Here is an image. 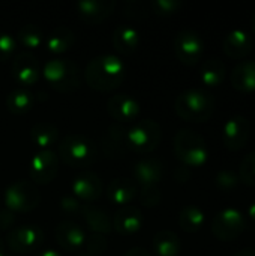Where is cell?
Segmentation results:
<instances>
[{
	"label": "cell",
	"mask_w": 255,
	"mask_h": 256,
	"mask_svg": "<svg viewBox=\"0 0 255 256\" xmlns=\"http://www.w3.org/2000/svg\"><path fill=\"white\" fill-rule=\"evenodd\" d=\"M59 159L69 168L83 170L98 158V147L93 140L81 134H69L59 144Z\"/></svg>",
	"instance_id": "cell-3"
},
{
	"label": "cell",
	"mask_w": 255,
	"mask_h": 256,
	"mask_svg": "<svg viewBox=\"0 0 255 256\" xmlns=\"http://www.w3.org/2000/svg\"><path fill=\"white\" fill-rule=\"evenodd\" d=\"M174 177H176V180H177V182H186V180H189L191 172H189V170H188L186 166H183V165H182V166L176 171Z\"/></svg>",
	"instance_id": "cell-42"
},
{
	"label": "cell",
	"mask_w": 255,
	"mask_h": 256,
	"mask_svg": "<svg viewBox=\"0 0 255 256\" xmlns=\"http://www.w3.org/2000/svg\"><path fill=\"white\" fill-rule=\"evenodd\" d=\"M144 225V218L140 208L134 206L120 207L113 218V231L120 236H134Z\"/></svg>",
	"instance_id": "cell-20"
},
{
	"label": "cell",
	"mask_w": 255,
	"mask_h": 256,
	"mask_svg": "<svg viewBox=\"0 0 255 256\" xmlns=\"http://www.w3.org/2000/svg\"><path fill=\"white\" fill-rule=\"evenodd\" d=\"M128 129L120 123L110 124L101 138V150L102 154L108 159H120L126 154L128 148Z\"/></svg>",
	"instance_id": "cell-16"
},
{
	"label": "cell",
	"mask_w": 255,
	"mask_h": 256,
	"mask_svg": "<svg viewBox=\"0 0 255 256\" xmlns=\"http://www.w3.org/2000/svg\"><path fill=\"white\" fill-rule=\"evenodd\" d=\"M249 135H251L249 120L242 114H236L230 117L224 124V129H222L224 147L231 152L242 150L248 144Z\"/></svg>",
	"instance_id": "cell-12"
},
{
	"label": "cell",
	"mask_w": 255,
	"mask_h": 256,
	"mask_svg": "<svg viewBox=\"0 0 255 256\" xmlns=\"http://www.w3.org/2000/svg\"><path fill=\"white\" fill-rule=\"evenodd\" d=\"M38 256H62L57 250H54V249H45V250H42V252H39Z\"/></svg>",
	"instance_id": "cell-44"
},
{
	"label": "cell",
	"mask_w": 255,
	"mask_h": 256,
	"mask_svg": "<svg viewBox=\"0 0 255 256\" xmlns=\"http://www.w3.org/2000/svg\"><path fill=\"white\" fill-rule=\"evenodd\" d=\"M128 148L137 154H149L155 152L162 140V130L159 123L152 118H143L135 122L126 132Z\"/></svg>",
	"instance_id": "cell-6"
},
{
	"label": "cell",
	"mask_w": 255,
	"mask_h": 256,
	"mask_svg": "<svg viewBox=\"0 0 255 256\" xmlns=\"http://www.w3.org/2000/svg\"><path fill=\"white\" fill-rule=\"evenodd\" d=\"M125 75H126L125 63L120 60V57L114 54H102L93 57L87 63L84 72L87 86L102 93L120 87V84L125 81Z\"/></svg>",
	"instance_id": "cell-1"
},
{
	"label": "cell",
	"mask_w": 255,
	"mask_h": 256,
	"mask_svg": "<svg viewBox=\"0 0 255 256\" xmlns=\"http://www.w3.org/2000/svg\"><path fill=\"white\" fill-rule=\"evenodd\" d=\"M234 256H255V249H243Z\"/></svg>",
	"instance_id": "cell-45"
},
{
	"label": "cell",
	"mask_w": 255,
	"mask_h": 256,
	"mask_svg": "<svg viewBox=\"0 0 255 256\" xmlns=\"http://www.w3.org/2000/svg\"><path fill=\"white\" fill-rule=\"evenodd\" d=\"M107 111L114 120L120 123H129L138 117L140 104L128 93H117L108 99Z\"/></svg>",
	"instance_id": "cell-19"
},
{
	"label": "cell",
	"mask_w": 255,
	"mask_h": 256,
	"mask_svg": "<svg viewBox=\"0 0 255 256\" xmlns=\"http://www.w3.org/2000/svg\"><path fill=\"white\" fill-rule=\"evenodd\" d=\"M30 140L36 147H39L42 150H47L53 144L57 142L59 129L53 123H48V122L35 123L32 126V129H30Z\"/></svg>",
	"instance_id": "cell-28"
},
{
	"label": "cell",
	"mask_w": 255,
	"mask_h": 256,
	"mask_svg": "<svg viewBox=\"0 0 255 256\" xmlns=\"http://www.w3.org/2000/svg\"><path fill=\"white\" fill-rule=\"evenodd\" d=\"M74 44L75 33L66 26L56 27L47 38V50L53 54H63L71 50Z\"/></svg>",
	"instance_id": "cell-27"
},
{
	"label": "cell",
	"mask_w": 255,
	"mask_h": 256,
	"mask_svg": "<svg viewBox=\"0 0 255 256\" xmlns=\"http://www.w3.org/2000/svg\"><path fill=\"white\" fill-rule=\"evenodd\" d=\"M84 248L87 250L89 256H96V255H104L108 249V242L105 238V236L101 234H90L89 237H86V243Z\"/></svg>",
	"instance_id": "cell-35"
},
{
	"label": "cell",
	"mask_w": 255,
	"mask_h": 256,
	"mask_svg": "<svg viewBox=\"0 0 255 256\" xmlns=\"http://www.w3.org/2000/svg\"><path fill=\"white\" fill-rule=\"evenodd\" d=\"M17 38H18L20 44L24 48L35 50V48L41 46V44L44 40V33H42V30L36 24H24L18 30Z\"/></svg>",
	"instance_id": "cell-32"
},
{
	"label": "cell",
	"mask_w": 255,
	"mask_h": 256,
	"mask_svg": "<svg viewBox=\"0 0 255 256\" xmlns=\"http://www.w3.org/2000/svg\"><path fill=\"white\" fill-rule=\"evenodd\" d=\"M60 159L57 153L53 150H41L36 154H33L30 164H29V177L33 182V184H50L57 172H59Z\"/></svg>",
	"instance_id": "cell-10"
},
{
	"label": "cell",
	"mask_w": 255,
	"mask_h": 256,
	"mask_svg": "<svg viewBox=\"0 0 255 256\" xmlns=\"http://www.w3.org/2000/svg\"><path fill=\"white\" fill-rule=\"evenodd\" d=\"M116 9L114 0H80L75 4L78 18L87 26H98L104 22Z\"/></svg>",
	"instance_id": "cell-14"
},
{
	"label": "cell",
	"mask_w": 255,
	"mask_h": 256,
	"mask_svg": "<svg viewBox=\"0 0 255 256\" xmlns=\"http://www.w3.org/2000/svg\"><path fill=\"white\" fill-rule=\"evenodd\" d=\"M182 6L183 4H182L180 0H153L150 3L152 10L156 15H161V16L174 15V14H177L182 9Z\"/></svg>",
	"instance_id": "cell-34"
},
{
	"label": "cell",
	"mask_w": 255,
	"mask_h": 256,
	"mask_svg": "<svg viewBox=\"0 0 255 256\" xmlns=\"http://www.w3.org/2000/svg\"><path fill=\"white\" fill-rule=\"evenodd\" d=\"M176 114L191 123L207 122L215 111V99L201 88H189L182 92L174 102Z\"/></svg>",
	"instance_id": "cell-2"
},
{
	"label": "cell",
	"mask_w": 255,
	"mask_h": 256,
	"mask_svg": "<svg viewBox=\"0 0 255 256\" xmlns=\"http://www.w3.org/2000/svg\"><path fill=\"white\" fill-rule=\"evenodd\" d=\"M80 214L83 216L89 230L93 234L107 236L113 231V220L110 219V216L102 208L95 207L92 204H83Z\"/></svg>",
	"instance_id": "cell-23"
},
{
	"label": "cell",
	"mask_w": 255,
	"mask_h": 256,
	"mask_svg": "<svg viewBox=\"0 0 255 256\" xmlns=\"http://www.w3.org/2000/svg\"><path fill=\"white\" fill-rule=\"evenodd\" d=\"M231 84L242 93L255 92V60H243L233 68Z\"/></svg>",
	"instance_id": "cell-25"
},
{
	"label": "cell",
	"mask_w": 255,
	"mask_h": 256,
	"mask_svg": "<svg viewBox=\"0 0 255 256\" xmlns=\"http://www.w3.org/2000/svg\"><path fill=\"white\" fill-rule=\"evenodd\" d=\"M246 228V219L237 208H224L212 220V234L221 242L236 240Z\"/></svg>",
	"instance_id": "cell-8"
},
{
	"label": "cell",
	"mask_w": 255,
	"mask_h": 256,
	"mask_svg": "<svg viewBox=\"0 0 255 256\" xmlns=\"http://www.w3.org/2000/svg\"><path fill=\"white\" fill-rule=\"evenodd\" d=\"M125 15L134 18V20H140V3L137 2H126L125 3Z\"/></svg>",
	"instance_id": "cell-41"
},
{
	"label": "cell",
	"mask_w": 255,
	"mask_h": 256,
	"mask_svg": "<svg viewBox=\"0 0 255 256\" xmlns=\"http://www.w3.org/2000/svg\"><path fill=\"white\" fill-rule=\"evenodd\" d=\"M222 48H224V52L230 58L240 60V58L246 57L251 52V50L254 48V39L246 30L234 28L225 36V39L222 42Z\"/></svg>",
	"instance_id": "cell-21"
},
{
	"label": "cell",
	"mask_w": 255,
	"mask_h": 256,
	"mask_svg": "<svg viewBox=\"0 0 255 256\" xmlns=\"http://www.w3.org/2000/svg\"><path fill=\"white\" fill-rule=\"evenodd\" d=\"M152 244H153V250L158 256H177L182 249V243L177 234L168 230L159 231L153 237Z\"/></svg>",
	"instance_id": "cell-29"
},
{
	"label": "cell",
	"mask_w": 255,
	"mask_h": 256,
	"mask_svg": "<svg viewBox=\"0 0 255 256\" xmlns=\"http://www.w3.org/2000/svg\"><path fill=\"white\" fill-rule=\"evenodd\" d=\"M225 64L219 58H209L203 63L200 70V78L203 84L209 87H218L225 80Z\"/></svg>",
	"instance_id": "cell-30"
},
{
	"label": "cell",
	"mask_w": 255,
	"mask_h": 256,
	"mask_svg": "<svg viewBox=\"0 0 255 256\" xmlns=\"http://www.w3.org/2000/svg\"><path fill=\"white\" fill-rule=\"evenodd\" d=\"M45 236L39 226L35 225H21L12 228L6 236V244L11 252L15 254H30L41 248Z\"/></svg>",
	"instance_id": "cell-9"
},
{
	"label": "cell",
	"mask_w": 255,
	"mask_h": 256,
	"mask_svg": "<svg viewBox=\"0 0 255 256\" xmlns=\"http://www.w3.org/2000/svg\"><path fill=\"white\" fill-rule=\"evenodd\" d=\"M138 195V184L128 177H119L111 180L107 188V198L110 202L119 207L129 206Z\"/></svg>",
	"instance_id": "cell-22"
},
{
	"label": "cell",
	"mask_w": 255,
	"mask_h": 256,
	"mask_svg": "<svg viewBox=\"0 0 255 256\" xmlns=\"http://www.w3.org/2000/svg\"><path fill=\"white\" fill-rule=\"evenodd\" d=\"M35 105V96L24 87H18L6 96V108L14 116L27 114Z\"/></svg>",
	"instance_id": "cell-26"
},
{
	"label": "cell",
	"mask_w": 255,
	"mask_h": 256,
	"mask_svg": "<svg viewBox=\"0 0 255 256\" xmlns=\"http://www.w3.org/2000/svg\"><path fill=\"white\" fill-rule=\"evenodd\" d=\"M123 256H150V254L143 248H134V249H129Z\"/></svg>",
	"instance_id": "cell-43"
},
{
	"label": "cell",
	"mask_w": 255,
	"mask_h": 256,
	"mask_svg": "<svg viewBox=\"0 0 255 256\" xmlns=\"http://www.w3.org/2000/svg\"><path fill=\"white\" fill-rule=\"evenodd\" d=\"M174 154L186 168L203 166L209 159V148L201 135L191 129H182L174 136Z\"/></svg>",
	"instance_id": "cell-5"
},
{
	"label": "cell",
	"mask_w": 255,
	"mask_h": 256,
	"mask_svg": "<svg viewBox=\"0 0 255 256\" xmlns=\"http://www.w3.org/2000/svg\"><path fill=\"white\" fill-rule=\"evenodd\" d=\"M54 237L57 244L66 252H78L86 243L84 230L72 220H62L54 230Z\"/></svg>",
	"instance_id": "cell-17"
},
{
	"label": "cell",
	"mask_w": 255,
	"mask_h": 256,
	"mask_svg": "<svg viewBox=\"0 0 255 256\" xmlns=\"http://www.w3.org/2000/svg\"><path fill=\"white\" fill-rule=\"evenodd\" d=\"M60 210L65 212L66 214H77V213H81V208H83V202L80 200H77L74 195H65L60 202Z\"/></svg>",
	"instance_id": "cell-39"
},
{
	"label": "cell",
	"mask_w": 255,
	"mask_h": 256,
	"mask_svg": "<svg viewBox=\"0 0 255 256\" xmlns=\"http://www.w3.org/2000/svg\"><path fill=\"white\" fill-rule=\"evenodd\" d=\"M248 216H249V219H252L255 222V201L251 202V206L248 207Z\"/></svg>",
	"instance_id": "cell-46"
},
{
	"label": "cell",
	"mask_w": 255,
	"mask_h": 256,
	"mask_svg": "<svg viewBox=\"0 0 255 256\" xmlns=\"http://www.w3.org/2000/svg\"><path fill=\"white\" fill-rule=\"evenodd\" d=\"M17 48V40L9 33L0 32V63L9 60Z\"/></svg>",
	"instance_id": "cell-38"
},
{
	"label": "cell",
	"mask_w": 255,
	"mask_h": 256,
	"mask_svg": "<svg viewBox=\"0 0 255 256\" xmlns=\"http://www.w3.org/2000/svg\"><path fill=\"white\" fill-rule=\"evenodd\" d=\"M206 216L197 206H185L179 214V226L189 234L198 232L204 225Z\"/></svg>",
	"instance_id": "cell-31"
},
{
	"label": "cell",
	"mask_w": 255,
	"mask_h": 256,
	"mask_svg": "<svg viewBox=\"0 0 255 256\" xmlns=\"http://www.w3.org/2000/svg\"><path fill=\"white\" fill-rule=\"evenodd\" d=\"M174 52L180 63L186 66H194L203 57L204 40L194 30H180L174 38Z\"/></svg>",
	"instance_id": "cell-11"
},
{
	"label": "cell",
	"mask_w": 255,
	"mask_h": 256,
	"mask_svg": "<svg viewBox=\"0 0 255 256\" xmlns=\"http://www.w3.org/2000/svg\"><path fill=\"white\" fill-rule=\"evenodd\" d=\"M71 189H72V195L77 200H80L81 202L90 204L96 201L98 198H101L104 186L98 174L92 171H83L74 178Z\"/></svg>",
	"instance_id": "cell-15"
},
{
	"label": "cell",
	"mask_w": 255,
	"mask_h": 256,
	"mask_svg": "<svg viewBox=\"0 0 255 256\" xmlns=\"http://www.w3.org/2000/svg\"><path fill=\"white\" fill-rule=\"evenodd\" d=\"M15 224V213L9 212L8 208L0 210V230L6 231L9 228H12Z\"/></svg>",
	"instance_id": "cell-40"
},
{
	"label": "cell",
	"mask_w": 255,
	"mask_h": 256,
	"mask_svg": "<svg viewBox=\"0 0 255 256\" xmlns=\"http://www.w3.org/2000/svg\"><path fill=\"white\" fill-rule=\"evenodd\" d=\"M132 176L141 188L158 186L164 178V164L155 158H143L134 165Z\"/></svg>",
	"instance_id": "cell-18"
},
{
	"label": "cell",
	"mask_w": 255,
	"mask_h": 256,
	"mask_svg": "<svg viewBox=\"0 0 255 256\" xmlns=\"http://www.w3.org/2000/svg\"><path fill=\"white\" fill-rule=\"evenodd\" d=\"M41 75L39 60L29 51H21L12 58V76L24 88L38 82Z\"/></svg>",
	"instance_id": "cell-13"
},
{
	"label": "cell",
	"mask_w": 255,
	"mask_h": 256,
	"mask_svg": "<svg viewBox=\"0 0 255 256\" xmlns=\"http://www.w3.org/2000/svg\"><path fill=\"white\" fill-rule=\"evenodd\" d=\"M3 202L5 208L12 213H29L39 206L41 194L32 182L18 180L8 186L3 194Z\"/></svg>",
	"instance_id": "cell-7"
},
{
	"label": "cell",
	"mask_w": 255,
	"mask_h": 256,
	"mask_svg": "<svg viewBox=\"0 0 255 256\" xmlns=\"http://www.w3.org/2000/svg\"><path fill=\"white\" fill-rule=\"evenodd\" d=\"M0 256H6V246L2 238H0Z\"/></svg>",
	"instance_id": "cell-47"
},
{
	"label": "cell",
	"mask_w": 255,
	"mask_h": 256,
	"mask_svg": "<svg viewBox=\"0 0 255 256\" xmlns=\"http://www.w3.org/2000/svg\"><path fill=\"white\" fill-rule=\"evenodd\" d=\"M87 256H89V255H87Z\"/></svg>",
	"instance_id": "cell-49"
},
{
	"label": "cell",
	"mask_w": 255,
	"mask_h": 256,
	"mask_svg": "<svg viewBox=\"0 0 255 256\" xmlns=\"http://www.w3.org/2000/svg\"><path fill=\"white\" fill-rule=\"evenodd\" d=\"M44 78L57 93H72L81 86V70L68 58H51L44 64Z\"/></svg>",
	"instance_id": "cell-4"
},
{
	"label": "cell",
	"mask_w": 255,
	"mask_h": 256,
	"mask_svg": "<svg viewBox=\"0 0 255 256\" xmlns=\"http://www.w3.org/2000/svg\"><path fill=\"white\" fill-rule=\"evenodd\" d=\"M138 196L143 206L146 207H156L162 201V192L158 186H149V188H141L138 190Z\"/></svg>",
	"instance_id": "cell-37"
},
{
	"label": "cell",
	"mask_w": 255,
	"mask_h": 256,
	"mask_svg": "<svg viewBox=\"0 0 255 256\" xmlns=\"http://www.w3.org/2000/svg\"><path fill=\"white\" fill-rule=\"evenodd\" d=\"M239 182H240L239 180V176L234 171H231V170H222V171H219L216 174V178H215L216 186L221 190H224V192H230L234 188H237Z\"/></svg>",
	"instance_id": "cell-36"
},
{
	"label": "cell",
	"mask_w": 255,
	"mask_h": 256,
	"mask_svg": "<svg viewBox=\"0 0 255 256\" xmlns=\"http://www.w3.org/2000/svg\"><path fill=\"white\" fill-rule=\"evenodd\" d=\"M251 27H252V30H254L255 33V12L254 15H252V18H251Z\"/></svg>",
	"instance_id": "cell-48"
},
{
	"label": "cell",
	"mask_w": 255,
	"mask_h": 256,
	"mask_svg": "<svg viewBox=\"0 0 255 256\" xmlns=\"http://www.w3.org/2000/svg\"><path fill=\"white\" fill-rule=\"evenodd\" d=\"M239 180L255 188V152H249L239 166Z\"/></svg>",
	"instance_id": "cell-33"
},
{
	"label": "cell",
	"mask_w": 255,
	"mask_h": 256,
	"mask_svg": "<svg viewBox=\"0 0 255 256\" xmlns=\"http://www.w3.org/2000/svg\"><path fill=\"white\" fill-rule=\"evenodd\" d=\"M6 256H8V255H6Z\"/></svg>",
	"instance_id": "cell-50"
},
{
	"label": "cell",
	"mask_w": 255,
	"mask_h": 256,
	"mask_svg": "<svg viewBox=\"0 0 255 256\" xmlns=\"http://www.w3.org/2000/svg\"><path fill=\"white\" fill-rule=\"evenodd\" d=\"M113 46L125 56L134 54L140 46V33L135 27L123 24L113 32Z\"/></svg>",
	"instance_id": "cell-24"
}]
</instances>
